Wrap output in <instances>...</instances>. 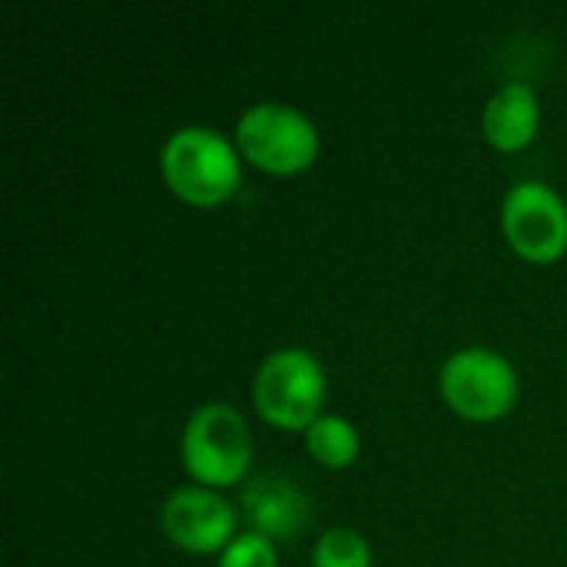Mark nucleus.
<instances>
[{"mask_svg":"<svg viewBox=\"0 0 567 567\" xmlns=\"http://www.w3.org/2000/svg\"><path fill=\"white\" fill-rule=\"evenodd\" d=\"M159 166L169 189L196 206L229 199L243 176L233 143L209 126H183L169 133Z\"/></svg>","mask_w":567,"mask_h":567,"instance_id":"nucleus-1","label":"nucleus"},{"mask_svg":"<svg viewBox=\"0 0 567 567\" xmlns=\"http://www.w3.org/2000/svg\"><path fill=\"white\" fill-rule=\"evenodd\" d=\"M183 465L203 488H226L246 478L252 462V442L243 415L223 402L196 409L183 429Z\"/></svg>","mask_w":567,"mask_h":567,"instance_id":"nucleus-2","label":"nucleus"},{"mask_svg":"<svg viewBox=\"0 0 567 567\" xmlns=\"http://www.w3.org/2000/svg\"><path fill=\"white\" fill-rule=\"evenodd\" d=\"M326 399V372L306 349L272 352L252 382L256 412L276 429H309Z\"/></svg>","mask_w":567,"mask_h":567,"instance_id":"nucleus-3","label":"nucleus"},{"mask_svg":"<svg viewBox=\"0 0 567 567\" xmlns=\"http://www.w3.org/2000/svg\"><path fill=\"white\" fill-rule=\"evenodd\" d=\"M239 153L269 173H299L319 153L316 123L286 103H256L236 123Z\"/></svg>","mask_w":567,"mask_h":567,"instance_id":"nucleus-4","label":"nucleus"},{"mask_svg":"<svg viewBox=\"0 0 567 567\" xmlns=\"http://www.w3.org/2000/svg\"><path fill=\"white\" fill-rule=\"evenodd\" d=\"M442 395L458 415L492 422L515 405L518 375L505 355L472 346L442 365Z\"/></svg>","mask_w":567,"mask_h":567,"instance_id":"nucleus-5","label":"nucleus"},{"mask_svg":"<svg viewBox=\"0 0 567 567\" xmlns=\"http://www.w3.org/2000/svg\"><path fill=\"white\" fill-rule=\"evenodd\" d=\"M502 226L508 243L535 262H551L567 249V206L565 199L538 183L525 179L505 193Z\"/></svg>","mask_w":567,"mask_h":567,"instance_id":"nucleus-6","label":"nucleus"},{"mask_svg":"<svg viewBox=\"0 0 567 567\" xmlns=\"http://www.w3.org/2000/svg\"><path fill=\"white\" fill-rule=\"evenodd\" d=\"M159 525L169 535V542H176L179 548L196 551V555H209V551H219L233 542L236 512L213 488L186 485V488H176L163 502Z\"/></svg>","mask_w":567,"mask_h":567,"instance_id":"nucleus-7","label":"nucleus"},{"mask_svg":"<svg viewBox=\"0 0 567 567\" xmlns=\"http://www.w3.org/2000/svg\"><path fill=\"white\" fill-rule=\"evenodd\" d=\"M239 512L262 538H299L309 522V498L282 475L249 478L239 492Z\"/></svg>","mask_w":567,"mask_h":567,"instance_id":"nucleus-8","label":"nucleus"},{"mask_svg":"<svg viewBox=\"0 0 567 567\" xmlns=\"http://www.w3.org/2000/svg\"><path fill=\"white\" fill-rule=\"evenodd\" d=\"M538 96L528 83H505L485 106V136L498 150H522L538 133Z\"/></svg>","mask_w":567,"mask_h":567,"instance_id":"nucleus-9","label":"nucleus"},{"mask_svg":"<svg viewBox=\"0 0 567 567\" xmlns=\"http://www.w3.org/2000/svg\"><path fill=\"white\" fill-rule=\"evenodd\" d=\"M306 445L322 465L342 468V465L355 462V455H359V432L342 415H319L306 429Z\"/></svg>","mask_w":567,"mask_h":567,"instance_id":"nucleus-10","label":"nucleus"},{"mask_svg":"<svg viewBox=\"0 0 567 567\" xmlns=\"http://www.w3.org/2000/svg\"><path fill=\"white\" fill-rule=\"evenodd\" d=\"M312 567H372V548L359 532L332 528L319 538Z\"/></svg>","mask_w":567,"mask_h":567,"instance_id":"nucleus-11","label":"nucleus"},{"mask_svg":"<svg viewBox=\"0 0 567 567\" xmlns=\"http://www.w3.org/2000/svg\"><path fill=\"white\" fill-rule=\"evenodd\" d=\"M219 567H276V548L269 538L246 532L223 548Z\"/></svg>","mask_w":567,"mask_h":567,"instance_id":"nucleus-12","label":"nucleus"}]
</instances>
